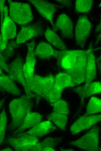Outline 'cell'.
<instances>
[{
  "label": "cell",
  "mask_w": 101,
  "mask_h": 151,
  "mask_svg": "<svg viewBox=\"0 0 101 151\" xmlns=\"http://www.w3.org/2000/svg\"><path fill=\"white\" fill-rule=\"evenodd\" d=\"M53 30L58 31L64 38H72L73 36V24L71 19L66 14L61 13L54 24Z\"/></svg>",
  "instance_id": "8fae6325"
},
{
  "label": "cell",
  "mask_w": 101,
  "mask_h": 151,
  "mask_svg": "<svg viewBox=\"0 0 101 151\" xmlns=\"http://www.w3.org/2000/svg\"><path fill=\"white\" fill-rule=\"evenodd\" d=\"M4 102L5 99H3L0 100V111L4 104Z\"/></svg>",
  "instance_id": "836d02e7"
},
{
  "label": "cell",
  "mask_w": 101,
  "mask_h": 151,
  "mask_svg": "<svg viewBox=\"0 0 101 151\" xmlns=\"http://www.w3.org/2000/svg\"><path fill=\"white\" fill-rule=\"evenodd\" d=\"M74 89L80 97L81 105L83 104L85 98L101 92V84L98 81L91 82L76 87Z\"/></svg>",
  "instance_id": "e0dca14e"
},
{
  "label": "cell",
  "mask_w": 101,
  "mask_h": 151,
  "mask_svg": "<svg viewBox=\"0 0 101 151\" xmlns=\"http://www.w3.org/2000/svg\"><path fill=\"white\" fill-rule=\"evenodd\" d=\"M51 105L53 108V112L67 115L70 112L68 103L64 100L59 99Z\"/></svg>",
  "instance_id": "484cf974"
},
{
  "label": "cell",
  "mask_w": 101,
  "mask_h": 151,
  "mask_svg": "<svg viewBox=\"0 0 101 151\" xmlns=\"http://www.w3.org/2000/svg\"><path fill=\"white\" fill-rule=\"evenodd\" d=\"M28 1L33 5L43 17L50 22L53 28V16L57 10L58 6L44 0H29Z\"/></svg>",
  "instance_id": "7c38bea8"
},
{
  "label": "cell",
  "mask_w": 101,
  "mask_h": 151,
  "mask_svg": "<svg viewBox=\"0 0 101 151\" xmlns=\"http://www.w3.org/2000/svg\"><path fill=\"white\" fill-rule=\"evenodd\" d=\"M59 3H61L67 7H70L72 6L71 1L70 0H56Z\"/></svg>",
  "instance_id": "4dcf8cb0"
},
{
  "label": "cell",
  "mask_w": 101,
  "mask_h": 151,
  "mask_svg": "<svg viewBox=\"0 0 101 151\" xmlns=\"http://www.w3.org/2000/svg\"><path fill=\"white\" fill-rule=\"evenodd\" d=\"M101 114L96 115H84L77 119L71 126L70 131L72 135L89 129L95 124L100 121Z\"/></svg>",
  "instance_id": "30bf717a"
},
{
  "label": "cell",
  "mask_w": 101,
  "mask_h": 151,
  "mask_svg": "<svg viewBox=\"0 0 101 151\" xmlns=\"http://www.w3.org/2000/svg\"><path fill=\"white\" fill-rule=\"evenodd\" d=\"M101 111V100L95 97H91L89 100L86 107L85 115L95 114Z\"/></svg>",
  "instance_id": "d4e9b609"
},
{
  "label": "cell",
  "mask_w": 101,
  "mask_h": 151,
  "mask_svg": "<svg viewBox=\"0 0 101 151\" xmlns=\"http://www.w3.org/2000/svg\"><path fill=\"white\" fill-rule=\"evenodd\" d=\"M92 0H77L75 2V9L77 12L87 13L89 12L92 7Z\"/></svg>",
  "instance_id": "4316f807"
},
{
  "label": "cell",
  "mask_w": 101,
  "mask_h": 151,
  "mask_svg": "<svg viewBox=\"0 0 101 151\" xmlns=\"http://www.w3.org/2000/svg\"><path fill=\"white\" fill-rule=\"evenodd\" d=\"M7 41L5 40L0 35V51L3 52L7 46Z\"/></svg>",
  "instance_id": "f1b7e54d"
},
{
  "label": "cell",
  "mask_w": 101,
  "mask_h": 151,
  "mask_svg": "<svg viewBox=\"0 0 101 151\" xmlns=\"http://www.w3.org/2000/svg\"><path fill=\"white\" fill-rule=\"evenodd\" d=\"M44 36L51 45L61 51L66 50V45L53 30L48 28L44 32Z\"/></svg>",
  "instance_id": "603a6c76"
},
{
  "label": "cell",
  "mask_w": 101,
  "mask_h": 151,
  "mask_svg": "<svg viewBox=\"0 0 101 151\" xmlns=\"http://www.w3.org/2000/svg\"><path fill=\"white\" fill-rule=\"evenodd\" d=\"M101 33H100L98 35L96 41L95 42V44L97 45L99 44L100 42L101 41Z\"/></svg>",
  "instance_id": "d6a6232c"
},
{
  "label": "cell",
  "mask_w": 101,
  "mask_h": 151,
  "mask_svg": "<svg viewBox=\"0 0 101 151\" xmlns=\"http://www.w3.org/2000/svg\"><path fill=\"white\" fill-rule=\"evenodd\" d=\"M35 42L34 40L26 44L27 53L23 66V71L26 80L32 77L34 74L36 62L34 50Z\"/></svg>",
  "instance_id": "2e32d148"
},
{
  "label": "cell",
  "mask_w": 101,
  "mask_h": 151,
  "mask_svg": "<svg viewBox=\"0 0 101 151\" xmlns=\"http://www.w3.org/2000/svg\"><path fill=\"white\" fill-rule=\"evenodd\" d=\"M0 91H4V90L2 89L1 87H0Z\"/></svg>",
  "instance_id": "8d00e7d4"
},
{
  "label": "cell",
  "mask_w": 101,
  "mask_h": 151,
  "mask_svg": "<svg viewBox=\"0 0 101 151\" xmlns=\"http://www.w3.org/2000/svg\"><path fill=\"white\" fill-rule=\"evenodd\" d=\"M8 141L16 151H42L38 137L34 136L21 134L8 138Z\"/></svg>",
  "instance_id": "277c9868"
},
{
  "label": "cell",
  "mask_w": 101,
  "mask_h": 151,
  "mask_svg": "<svg viewBox=\"0 0 101 151\" xmlns=\"http://www.w3.org/2000/svg\"><path fill=\"white\" fill-rule=\"evenodd\" d=\"M87 50V60L85 84L92 82L97 76L95 57L93 49L90 46Z\"/></svg>",
  "instance_id": "d6986e66"
},
{
  "label": "cell",
  "mask_w": 101,
  "mask_h": 151,
  "mask_svg": "<svg viewBox=\"0 0 101 151\" xmlns=\"http://www.w3.org/2000/svg\"><path fill=\"white\" fill-rule=\"evenodd\" d=\"M75 86L68 73L64 72L58 73L55 76L53 89L49 96L48 102L51 104L54 103L60 98L64 89Z\"/></svg>",
  "instance_id": "52a82bcc"
},
{
  "label": "cell",
  "mask_w": 101,
  "mask_h": 151,
  "mask_svg": "<svg viewBox=\"0 0 101 151\" xmlns=\"http://www.w3.org/2000/svg\"><path fill=\"white\" fill-rule=\"evenodd\" d=\"M8 8L6 5L4 6V18L1 28V35L7 41L17 35L16 26L9 15Z\"/></svg>",
  "instance_id": "9a60e30c"
},
{
  "label": "cell",
  "mask_w": 101,
  "mask_h": 151,
  "mask_svg": "<svg viewBox=\"0 0 101 151\" xmlns=\"http://www.w3.org/2000/svg\"><path fill=\"white\" fill-rule=\"evenodd\" d=\"M32 103L26 95L12 100L8 107L11 118V129L14 130L22 123L28 113L31 112Z\"/></svg>",
  "instance_id": "7a4b0ae2"
},
{
  "label": "cell",
  "mask_w": 101,
  "mask_h": 151,
  "mask_svg": "<svg viewBox=\"0 0 101 151\" xmlns=\"http://www.w3.org/2000/svg\"><path fill=\"white\" fill-rule=\"evenodd\" d=\"M56 51L49 44L41 41L35 49L34 54L35 56L40 59L47 60L54 57Z\"/></svg>",
  "instance_id": "44dd1931"
},
{
  "label": "cell",
  "mask_w": 101,
  "mask_h": 151,
  "mask_svg": "<svg viewBox=\"0 0 101 151\" xmlns=\"http://www.w3.org/2000/svg\"><path fill=\"white\" fill-rule=\"evenodd\" d=\"M9 6V16L15 23L25 25L33 19L30 5L27 3L8 1Z\"/></svg>",
  "instance_id": "3957f363"
},
{
  "label": "cell",
  "mask_w": 101,
  "mask_h": 151,
  "mask_svg": "<svg viewBox=\"0 0 101 151\" xmlns=\"http://www.w3.org/2000/svg\"><path fill=\"white\" fill-rule=\"evenodd\" d=\"M85 50H56L55 57L57 60L58 66L64 72L68 73L76 64L80 56Z\"/></svg>",
  "instance_id": "8992f818"
},
{
  "label": "cell",
  "mask_w": 101,
  "mask_h": 151,
  "mask_svg": "<svg viewBox=\"0 0 101 151\" xmlns=\"http://www.w3.org/2000/svg\"><path fill=\"white\" fill-rule=\"evenodd\" d=\"M4 74L2 71V69L0 67V75H3Z\"/></svg>",
  "instance_id": "d590c367"
},
{
  "label": "cell",
  "mask_w": 101,
  "mask_h": 151,
  "mask_svg": "<svg viewBox=\"0 0 101 151\" xmlns=\"http://www.w3.org/2000/svg\"><path fill=\"white\" fill-rule=\"evenodd\" d=\"M47 118L62 130L65 129L68 120V117L67 115L52 112Z\"/></svg>",
  "instance_id": "cb8c5ba5"
},
{
  "label": "cell",
  "mask_w": 101,
  "mask_h": 151,
  "mask_svg": "<svg viewBox=\"0 0 101 151\" xmlns=\"http://www.w3.org/2000/svg\"><path fill=\"white\" fill-rule=\"evenodd\" d=\"M7 122V117L4 108L0 114V145L3 142L5 135Z\"/></svg>",
  "instance_id": "83f0119b"
},
{
  "label": "cell",
  "mask_w": 101,
  "mask_h": 151,
  "mask_svg": "<svg viewBox=\"0 0 101 151\" xmlns=\"http://www.w3.org/2000/svg\"><path fill=\"white\" fill-rule=\"evenodd\" d=\"M0 87L13 96L21 95L20 90L15 83L14 80L9 75H0Z\"/></svg>",
  "instance_id": "7402d4cb"
},
{
  "label": "cell",
  "mask_w": 101,
  "mask_h": 151,
  "mask_svg": "<svg viewBox=\"0 0 101 151\" xmlns=\"http://www.w3.org/2000/svg\"><path fill=\"white\" fill-rule=\"evenodd\" d=\"M100 128L94 126L79 139L71 142L69 144L87 151H98L99 147Z\"/></svg>",
  "instance_id": "5b68a950"
},
{
  "label": "cell",
  "mask_w": 101,
  "mask_h": 151,
  "mask_svg": "<svg viewBox=\"0 0 101 151\" xmlns=\"http://www.w3.org/2000/svg\"><path fill=\"white\" fill-rule=\"evenodd\" d=\"M5 2V0H0V13H1V23L3 20L4 8V5Z\"/></svg>",
  "instance_id": "f546056e"
},
{
  "label": "cell",
  "mask_w": 101,
  "mask_h": 151,
  "mask_svg": "<svg viewBox=\"0 0 101 151\" xmlns=\"http://www.w3.org/2000/svg\"><path fill=\"white\" fill-rule=\"evenodd\" d=\"M57 129V127L50 121L40 122L28 131L21 134H27L36 137L42 136Z\"/></svg>",
  "instance_id": "ac0fdd59"
},
{
  "label": "cell",
  "mask_w": 101,
  "mask_h": 151,
  "mask_svg": "<svg viewBox=\"0 0 101 151\" xmlns=\"http://www.w3.org/2000/svg\"><path fill=\"white\" fill-rule=\"evenodd\" d=\"M54 79L55 76L51 74L45 77L34 74L26 80L27 89L26 96L30 99L34 96L33 93L47 100L53 90Z\"/></svg>",
  "instance_id": "6da1fadb"
},
{
  "label": "cell",
  "mask_w": 101,
  "mask_h": 151,
  "mask_svg": "<svg viewBox=\"0 0 101 151\" xmlns=\"http://www.w3.org/2000/svg\"><path fill=\"white\" fill-rule=\"evenodd\" d=\"M42 117L40 114L36 112H31L27 114L22 124L15 131L16 134L23 132L28 128L33 127L40 122Z\"/></svg>",
  "instance_id": "ffe728a7"
},
{
  "label": "cell",
  "mask_w": 101,
  "mask_h": 151,
  "mask_svg": "<svg viewBox=\"0 0 101 151\" xmlns=\"http://www.w3.org/2000/svg\"><path fill=\"white\" fill-rule=\"evenodd\" d=\"M101 29V20L99 23L96 26L95 32V33H98L100 32Z\"/></svg>",
  "instance_id": "1f68e13d"
},
{
  "label": "cell",
  "mask_w": 101,
  "mask_h": 151,
  "mask_svg": "<svg viewBox=\"0 0 101 151\" xmlns=\"http://www.w3.org/2000/svg\"><path fill=\"white\" fill-rule=\"evenodd\" d=\"M42 29L37 25H30L23 26L18 34L16 43L17 44L26 42L34 37L42 36Z\"/></svg>",
  "instance_id": "5bb4252c"
},
{
  "label": "cell",
  "mask_w": 101,
  "mask_h": 151,
  "mask_svg": "<svg viewBox=\"0 0 101 151\" xmlns=\"http://www.w3.org/2000/svg\"><path fill=\"white\" fill-rule=\"evenodd\" d=\"M87 50L80 56L74 68L67 73L71 76L75 86L85 82L87 60Z\"/></svg>",
  "instance_id": "9c48e42d"
},
{
  "label": "cell",
  "mask_w": 101,
  "mask_h": 151,
  "mask_svg": "<svg viewBox=\"0 0 101 151\" xmlns=\"http://www.w3.org/2000/svg\"><path fill=\"white\" fill-rule=\"evenodd\" d=\"M92 28L91 23L87 16L82 15L78 19L75 29L76 45L83 48L85 45Z\"/></svg>",
  "instance_id": "ba28073f"
},
{
  "label": "cell",
  "mask_w": 101,
  "mask_h": 151,
  "mask_svg": "<svg viewBox=\"0 0 101 151\" xmlns=\"http://www.w3.org/2000/svg\"><path fill=\"white\" fill-rule=\"evenodd\" d=\"M24 64L23 59L20 56H18L8 65V74L14 80L23 85L26 94L27 89L23 71Z\"/></svg>",
  "instance_id": "4fadbf2b"
},
{
  "label": "cell",
  "mask_w": 101,
  "mask_h": 151,
  "mask_svg": "<svg viewBox=\"0 0 101 151\" xmlns=\"http://www.w3.org/2000/svg\"><path fill=\"white\" fill-rule=\"evenodd\" d=\"M1 151H12V150L10 148H6L3 149L1 150Z\"/></svg>",
  "instance_id": "e575fe53"
}]
</instances>
